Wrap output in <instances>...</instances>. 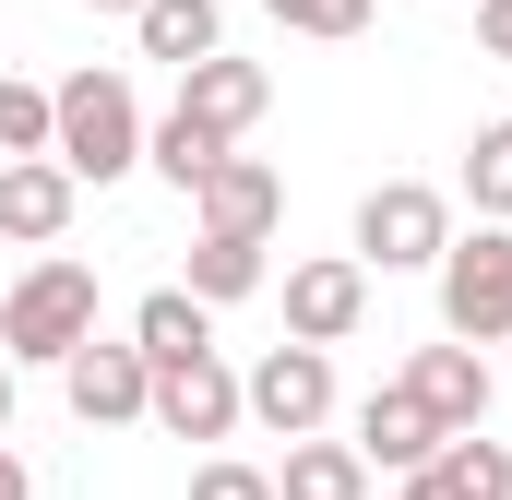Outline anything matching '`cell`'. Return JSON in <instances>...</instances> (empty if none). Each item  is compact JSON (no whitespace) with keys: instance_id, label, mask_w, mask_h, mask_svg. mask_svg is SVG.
I'll use <instances>...</instances> for the list:
<instances>
[{"instance_id":"6da1fadb","label":"cell","mask_w":512,"mask_h":500,"mask_svg":"<svg viewBox=\"0 0 512 500\" xmlns=\"http://www.w3.org/2000/svg\"><path fill=\"white\" fill-rule=\"evenodd\" d=\"M48 167L84 191H108V179H131L143 167V108H131L120 72H72V84H48Z\"/></svg>"},{"instance_id":"7a4b0ae2","label":"cell","mask_w":512,"mask_h":500,"mask_svg":"<svg viewBox=\"0 0 512 500\" xmlns=\"http://www.w3.org/2000/svg\"><path fill=\"white\" fill-rule=\"evenodd\" d=\"M84 334H96V274L48 250V262L0 298V358H72Z\"/></svg>"},{"instance_id":"3957f363","label":"cell","mask_w":512,"mask_h":500,"mask_svg":"<svg viewBox=\"0 0 512 500\" xmlns=\"http://www.w3.org/2000/svg\"><path fill=\"white\" fill-rule=\"evenodd\" d=\"M441 334L453 346H512V227L441 250Z\"/></svg>"},{"instance_id":"277c9868","label":"cell","mask_w":512,"mask_h":500,"mask_svg":"<svg viewBox=\"0 0 512 500\" xmlns=\"http://www.w3.org/2000/svg\"><path fill=\"white\" fill-rule=\"evenodd\" d=\"M441 250H453V215H441V191L429 179H382L370 203H358V262H382V274H441Z\"/></svg>"},{"instance_id":"5b68a950","label":"cell","mask_w":512,"mask_h":500,"mask_svg":"<svg viewBox=\"0 0 512 500\" xmlns=\"http://www.w3.org/2000/svg\"><path fill=\"white\" fill-rule=\"evenodd\" d=\"M239 417H262L274 441H310V429L334 417V358H322V346H274V358L239 381Z\"/></svg>"},{"instance_id":"8992f818","label":"cell","mask_w":512,"mask_h":500,"mask_svg":"<svg viewBox=\"0 0 512 500\" xmlns=\"http://www.w3.org/2000/svg\"><path fill=\"white\" fill-rule=\"evenodd\" d=\"M60 393H72V417H84V429H131V417L155 405V370H143V346L84 334V346L60 358Z\"/></svg>"},{"instance_id":"52a82bcc","label":"cell","mask_w":512,"mask_h":500,"mask_svg":"<svg viewBox=\"0 0 512 500\" xmlns=\"http://www.w3.org/2000/svg\"><path fill=\"white\" fill-rule=\"evenodd\" d=\"M358 310H370V262H298L286 274V346H346L358 334Z\"/></svg>"},{"instance_id":"ba28073f","label":"cell","mask_w":512,"mask_h":500,"mask_svg":"<svg viewBox=\"0 0 512 500\" xmlns=\"http://www.w3.org/2000/svg\"><path fill=\"white\" fill-rule=\"evenodd\" d=\"M167 441H227L239 429V370L227 358H179V370H155V405H143Z\"/></svg>"},{"instance_id":"9c48e42d","label":"cell","mask_w":512,"mask_h":500,"mask_svg":"<svg viewBox=\"0 0 512 500\" xmlns=\"http://www.w3.org/2000/svg\"><path fill=\"white\" fill-rule=\"evenodd\" d=\"M262 108H274V72H262V60H227V48H215L203 72H179V120L215 131V143H239Z\"/></svg>"},{"instance_id":"30bf717a","label":"cell","mask_w":512,"mask_h":500,"mask_svg":"<svg viewBox=\"0 0 512 500\" xmlns=\"http://www.w3.org/2000/svg\"><path fill=\"white\" fill-rule=\"evenodd\" d=\"M191 203H203V239H251V250H262V239H274V215H286V179H274L262 155H227Z\"/></svg>"},{"instance_id":"8fae6325","label":"cell","mask_w":512,"mask_h":500,"mask_svg":"<svg viewBox=\"0 0 512 500\" xmlns=\"http://www.w3.org/2000/svg\"><path fill=\"white\" fill-rule=\"evenodd\" d=\"M441 441H453V429H441V417H429V405H417L405 381H382V393L358 405V465H393V477H417V465H429Z\"/></svg>"},{"instance_id":"7c38bea8","label":"cell","mask_w":512,"mask_h":500,"mask_svg":"<svg viewBox=\"0 0 512 500\" xmlns=\"http://www.w3.org/2000/svg\"><path fill=\"white\" fill-rule=\"evenodd\" d=\"M393 500H512V441L465 429V441H441V453H429Z\"/></svg>"},{"instance_id":"4fadbf2b","label":"cell","mask_w":512,"mask_h":500,"mask_svg":"<svg viewBox=\"0 0 512 500\" xmlns=\"http://www.w3.org/2000/svg\"><path fill=\"white\" fill-rule=\"evenodd\" d=\"M405 393L465 441V429H489V370H477V346H417V370H405Z\"/></svg>"},{"instance_id":"5bb4252c","label":"cell","mask_w":512,"mask_h":500,"mask_svg":"<svg viewBox=\"0 0 512 500\" xmlns=\"http://www.w3.org/2000/svg\"><path fill=\"white\" fill-rule=\"evenodd\" d=\"M131 346H143V370H179V358H215V310H203L191 286H155V298L131 310Z\"/></svg>"},{"instance_id":"9a60e30c","label":"cell","mask_w":512,"mask_h":500,"mask_svg":"<svg viewBox=\"0 0 512 500\" xmlns=\"http://www.w3.org/2000/svg\"><path fill=\"white\" fill-rule=\"evenodd\" d=\"M72 203H84V191H72V179H60V167H48V155H24V167H0V239H60V227H72Z\"/></svg>"},{"instance_id":"2e32d148","label":"cell","mask_w":512,"mask_h":500,"mask_svg":"<svg viewBox=\"0 0 512 500\" xmlns=\"http://www.w3.org/2000/svg\"><path fill=\"white\" fill-rule=\"evenodd\" d=\"M131 36H143V60L203 72V60L227 48V12H215V0H143V12H131Z\"/></svg>"},{"instance_id":"e0dca14e","label":"cell","mask_w":512,"mask_h":500,"mask_svg":"<svg viewBox=\"0 0 512 500\" xmlns=\"http://www.w3.org/2000/svg\"><path fill=\"white\" fill-rule=\"evenodd\" d=\"M274 500H370L358 441H286V477H274Z\"/></svg>"},{"instance_id":"ac0fdd59","label":"cell","mask_w":512,"mask_h":500,"mask_svg":"<svg viewBox=\"0 0 512 500\" xmlns=\"http://www.w3.org/2000/svg\"><path fill=\"white\" fill-rule=\"evenodd\" d=\"M251 286H262L251 239H191V298H203V310H227V298H251Z\"/></svg>"},{"instance_id":"d6986e66","label":"cell","mask_w":512,"mask_h":500,"mask_svg":"<svg viewBox=\"0 0 512 500\" xmlns=\"http://www.w3.org/2000/svg\"><path fill=\"white\" fill-rule=\"evenodd\" d=\"M143 155H155V167H167L179 191H203V179L227 167V143H215V131H191V120H179V108H167V120L143 131Z\"/></svg>"},{"instance_id":"ffe728a7","label":"cell","mask_w":512,"mask_h":500,"mask_svg":"<svg viewBox=\"0 0 512 500\" xmlns=\"http://www.w3.org/2000/svg\"><path fill=\"white\" fill-rule=\"evenodd\" d=\"M465 191H477L489 227H512V120H489L477 143H465Z\"/></svg>"},{"instance_id":"44dd1931","label":"cell","mask_w":512,"mask_h":500,"mask_svg":"<svg viewBox=\"0 0 512 500\" xmlns=\"http://www.w3.org/2000/svg\"><path fill=\"white\" fill-rule=\"evenodd\" d=\"M24 155H48V84L0 72V167H24Z\"/></svg>"},{"instance_id":"7402d4cb","label":"cell","mask_w":512,"mask_h":500,"mask_svg":"<svg viewBox=\"0 0 512 500\" xmlns=\"http://www.w3.org/2000/svg\"><path fill=\"white\" fill-rule=\"evenodd\" d=\"M262 12H274L286 36H358V24H370V0H262Z\"/></svg>"},{"instance_id":"603a6c76","label":"cell","mask_w":512,"mask_h":500,"mask_svg":"<svg viewBox=\"0 0 512 500\" xmlns=\"http://www.w3.org/2000/svg\"><path fill=\"white\" fill-rule=\"evenodd\" d=\"M191 500H274V477H262V465H203Z\"/></svg>"},{"instance_id":"cb8c5ba5","label":"cell","mask_w":512,"mask_h":500,"mask_svg":"<svg viewBox=\"0 0 512 500\" xmlns=\"http://www.w3.org/2000/svg\"><path fill=\"white\" fill-rule=\"evenodd\" d=\"M477 36H489V48L512 60V0H477Z\"/></svg>"},{"instance_id":"d4e9b609","label":"cell","mask_w":512,"mask_h":500,"mask_svg":"<svg viewBox=\"0 0 512 500\" xmlns=\"http://www.w3.org/2000/svg\"><path fill=\"white\" fill-rule=\"evenodd\" d=\"M0 500H36V477H24V453L0 441Z\"/></svg>"},{"instance_id":"484cf974","label":"cell","mask_w":512,"mask_h":500,"mask_svg":"<svg viewBox=\"0 0 512 500\" xmlns=\"http://www.w3.org/2000/svg\"><path fill=\"white\" fill-rule=\"evenodd\" d=\"M0 441H12V358H0Z\"/></svg>"},{"instance_id":"4316f807","label":"cell","mask_w":512,"mask_h":500,"mask_svg":"<svg viewBox=\"0 0 512 500\" xmlns=\"http://www.w3.org/2000/svg\"><path fill=\"white\" fill-rule=\"evenodd\" d=\"M84 12H143V0H84Z\"/></svg>"}]
</instances>
